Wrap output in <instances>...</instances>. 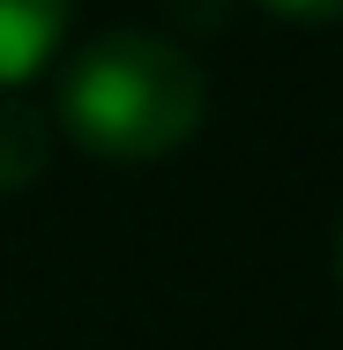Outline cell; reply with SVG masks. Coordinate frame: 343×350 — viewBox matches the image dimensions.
I'll use <instances>...</instances> for the list:
<instances>
[{"instance_id": "obj_5", "label": "cell", "mask_w": 343, "mask_h": 350, "mask_svg": "<svg viewBox=\"0 0 343 350\" xmlns=\"http://www.w3.org/2000/svg\"><path fill=\"white\" fill-rule=\"evenodd\" d=\"M336 283H343V231H336Z\"/></svg>"}, {"instance_id": "obj_3", "label": "cell", "mask_w": 343, "mask_h": 350, "mask_svg": "<svg viewBox=\"0 0 343 350\" xmlns=\"http://www.w3.org/2000/svg\"><path fill=\"white\" fill-rule=\"evenodd\" d=\"M45 164H53V127H45V112H38L23 90H0V194L30 187Z\"/></svg>"}, {"instance_id": "obj_4", "label": "cell", "mask_w": 343, "mask_h": 350, "mask_svg": "<svg viewBox=\"0 0 343 350\" xmlns=\"http://www.w3.org/2000/svg\"><path fill=\"white\" fill-rule=\"evenodd\" d=\"M262 8L291 15V23H329V15H343V0H262Z\"/></svg>"}, {"instance_id": "obj_1", "label": "cell", "mask_w": 343, "mask_h": 350, "mask_svg": "<svg viewBox=\"0 0 343 350\" xmlns=\"http://www.w3.org/2000/svg\"><path fill=\"white\" fill-rule=\"evenodd\" d=\"M60 127L97 164H164L202 135L209 75L157 30H105L60 75Z\"/></svg>"}, {"instance_id": "obj_2", "label": "cell", "mask_w": 343, "mask_h": 350, "mask_svg": "<svg viewBox=\"0 0 343 350\" xmlns=\"http://www.w3.org/2000/svg\"><path fill=\"white\" fill-rule=\"evenodd\" d=\"M75 23V0H0V90H23L60 53Z\"/></svg>"}]
</instances>
